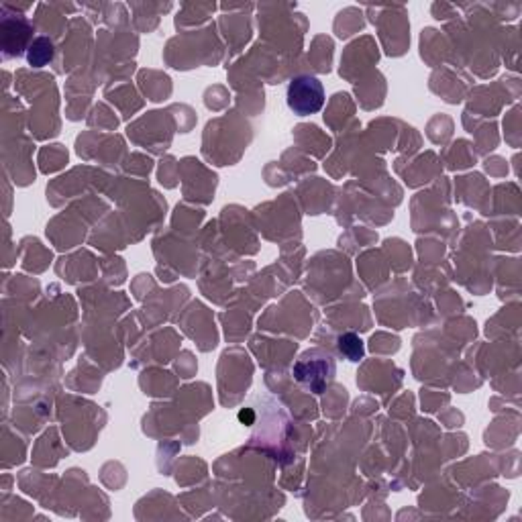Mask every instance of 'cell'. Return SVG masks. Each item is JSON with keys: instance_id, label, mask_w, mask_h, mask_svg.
Returning a JSON list of instances; mask_svg holds the SVG:
<instances>
[{"instance_id": "5", "label": "cell", "mask_w": 522, "mask_h": 522, "mask_svg": "<svg viewBox=\"0 0 522 522\" xmlns=\"http://www.w3.org/2000/svg\"><path fill=\"white\" fill-rule=\"evenodd\" d=\"M239 421H241L243 425L251 427V425L255 423V414H253V410H251V408H243V410L239 412Z\"/></svg>"}, {"instance_id": "4", "label": "cell", "mask_w": 522, "mask_h": 522, "mask_svg": "<svg viewBox=\"0 0 522 522\" xmlns=\"http://www.w3.org/2000/svg\"><path fill=\"white\" fill-rule=\"evenodd\" d=\"M339 351L347 357L349 361H359L361 357L365 355L363 341L357 334H353V332H345V334L339 337Z\"/></svg>"}, {"instance_id": "1", "label": "cell", "mask_w": 522, "mask_h": 522, "mask_svg": "<svg viewBox=\"0 0 522 522\" xmlns=\"http://www.w3.org/2000/svg\"><path fill=\"white\" fill-rule=\"evenodd\" d=\"M285 100H288L290 111H294V115L309 117V115H314V113H318L323 108L325 88H323L318 78L302 73V76H296L290 82Z\"/></svg>"}, {"instance_id": "2", "label": "cell", "mask_w": 522, "mask_h": 522, "mask_svg": "<svg viewBox=\"0 0 522 522\" xmlns=\"http://www.w3.org/2000/svg\"><path fill=\"white\" fill-rule=\"evenodd\" d=\"M334 374V363L329 355H320L318 351H312L302 357L294 365L296 380L309 386L312 392H320Z\"/></svg>"}, {"instance_id": "3", "label": "cell", "mask_w": 522, "mask_h": 522, "mask_svg": "<svg viewBox=\"0 0 522 522\" xmlns=\"http://www.w3.org/2000/svg\"><path fill=\"white\" fill-rule=\"evenodd\" d=\"M53 53H55V49H53V43L49 41L48 37H39V39H35L33 41V45L29 49V64L31 66H35V68H43V66H48L49 62L53 59Z\"/></svg>"}]
</instances>
